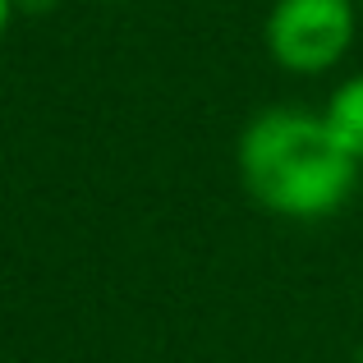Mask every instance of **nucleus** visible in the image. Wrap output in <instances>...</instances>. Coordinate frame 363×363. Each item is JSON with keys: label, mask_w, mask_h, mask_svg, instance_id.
<instances>
[{"label": "nucleus", "mask_w": 363, "mask_h": 363, "mask_svg": "<svg viewBox=\"0 0 363 363\" xmlns=\"http://www.w3.org/2000/svg\"><path fill=\"white\" fill-rule=\"evenodd\" d=\"M14 14H18V0H0V37L9 33V23H14Z\"/></svg>", "instance_id": "nucleus-4"}, {"label": "nucleus", "mask_w": 363, "mask_h": 363, "mask_svg": "<svg viewBox=\"0 0 363 363\" xmlns=\"http://www.w3.org/2000/svg\"><path fill=\"white\" fill-rule=\"evenodd\" d=\"M111 5H124V0H111Z\"/></svg>", "instance_id": "nucleus-6"}, {"label": "nucleus", "mask_w": 363, "mask_h": 363, "mask_svg": "<svg viewBox=\"0 0 363 363\" xmlns=\"http://www.w3.org/2000/svg\"><path fill=\"white\" fill-rule=\"evenodd\" d=\"M322 120H327L331 138L363 166V69L331 88L327 106H322Z\"/></svg>", "instance_id": "nucleus-3"}, {"label": "nucleus", "mask_w": 363, "mask_h": 363, "mask_svg": "<svg viewBox=\"0 0 363 363\" xmlns=\"http://www.w3.org/2000/svg\"><path fill=\"white\" fill-rule=\"evenodd\" d=\"M55 0H18V9H51Z\"/></svg>", "instance_id": "nucleus-5"}, {"label": "nucleus", "mask_w": 363, "mask_h": 363, "mask_svg": "<svg viewBox=\"0 0 363 363\" xmlns=\"http://www.w3.org/2000/svg\"><path fill=\"white\" fill-rule=\"evenodd\" d=\"M359 37L354 0H272L262 23V46L276 69L318 79L331 74Z\"/></svg>", "instance_id": "nucleus-2"}, {"label": "nucleus", "mask_w": 363, "mask_h": 363, "mask_svg": "<svg viewBox=\"0 0 363 363\" xmlns=\"http://www.w3.org/2000/svg\"><path fill=\"white\" fill-rule=\"evenodd\" d=\"M235 170L244 194L281 221H327L354 198L359 161L331 138L322 111L267 106L240 129Z\"/></svg>", "instance_id": "nucleus-1"}]
</instances>
